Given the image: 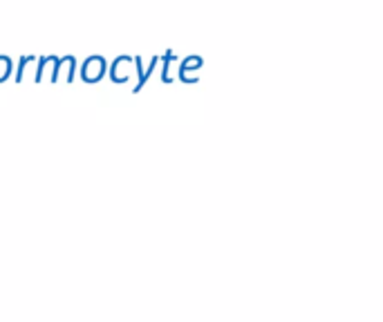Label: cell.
<instances>
[{"instance_id":"cell-1","label":"cell","mask_w":383,"mask_h":322,"mask_svg":"<svg viewBox=\"0 0 383 322\" xmlns=\"http://www.w3.org/2000/svg\"><path fill=\"white\" fill-rule=\"evenodd\" d=\"M106 69H108L106 58L99 56V54H92V56H88V58L83 60L79 74L83 78V83L94 85V83H99L103 76H106Z\"/></svg>"},{"instance_id":"cell-2","label":"cell","mask_w":383,"mask_h":322,"mask_svg":"<svg viewBox=\"0 0 383 322\" xmlns=\"http://www.w3.org/2000/svg\"><path fill=\"white\" fill-rule=\"evenodd\" d=\"M63 72H65V81L72 83V81H74V72H76V58H74L72 54L56 58V63L52 65V76H50V81H52V83L61 81V74H63Z\"/></svg>"},{"instance_id":"cell-3","label":"cell","mask_w":383,"mask_h":322,"mask_svg":"<svg viewBox=\"0 0 383 322\" xmlns=\"http://www.w3.org/2000/svg\"><path fill=\"white\" fill-rule=\"evenodd\" d=\"M128 65H130V58L128 56H121L117 58L115 63L110 67V78L115 83H126L128 81Z\"/></svg>"},{"instance_id":"cell-4","label":"cell","mask_w":383,"mask_h":322,"mask_svg":"<svg viewBox=\"0 0 383 322\" xmlns=\"http://www.w3.org/2000/svg\"><path fill=\"white\" fill-rule=\"evenodd\" d=\"M58 56H41L39 63H36V76H34V81L36 83H43L45 81V74H47V67L56 63Z\"/></svg>"},{"instance_id":"cell-5","label":"cell","mask_w":383,"mask_h":322,"mask_svg":"<svg viewBox=\"0 0 383 322\" xmlns=\"http://www.w3.org/2000/svg\"><path fill=\"white\" fill-rule=\"evenodd\" d=\"M14 72V60L7 56V54H0V85L5 81H10Z\"/></svg>"},{"instance_id":"cell-6","label":"cell","mask_w":383,"mask_h":322,"mask_svg":"<svg viewBox=\"0 0 383 322\" xmlns=\"http://www.w3.org/2000/svg\"><path fill=\"white\" fill-rule=\"evenodd\" d=\"M39 58L36 56H21L19 58V72H16V83H21L25 78V72H28L30 65H36Z\"/></svg>"}]
</instances>
